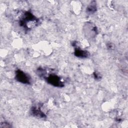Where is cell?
Here are the masks:
<instances>
[{"label": "cell", "instance_id": "6da1fadb", "mask_svg": "<svg viewBox=\"0 0 128 128\" xmlns=\"http://www.w3.org/2000/svg\"><path fill=\"white\" fill-rule=\"evenodd\" d=\"M38 20L31 12H26L20 20V24L25 29H30L34 26Z\"/></svg>", "mask_w": 128, "mask_h": 128}, {"label": "cell", "instance_id": "277c9868", "mask_svg": "<svg viewBox=\"0 0 128 128\" xmlns=\"http://www.w3.org/2000/svg\"><path fill=\"white\" fill-rule=\"evenodd\" d=\"M74 54L76 56L80 58H88L90 56V54L88 51L82 50L79 48H76L74 52Z\"/></svg>", "mask_w": 128, "mask_h": 128}, {"label": "cell", "instance_id": "5b68a950", "mask_svg": "<svg viewBox=\"0 0 128 128\" xmlns=\"http://www.w3.org/2000/svg\"><path fill=\"white\" fill-rule=\"evenodd\" d=\"M32 114L36 116H38L40 118H44L45 116L44 112L42 111L40 108H38L36 107H34L32 108Z\"/></svg>", "mask_w": 128, "mask_h": 128}, {"label": "cell", "instance_id": "3957f363", "mask_svg": "<svg viewBox=\"0 0 128 128\" xmlns=\"http://www.w3.org/2000/svg\"><path fill=\"white\" fill-rule=\"evenodd\" d=\"M16 78L18 81L22 83L26 84H30V78L27 74L20 70H18L16 72Z\"/></svg>", "mask_w": 128, "mask_h": 128}, {"label": "cell", "instance_id": "52a82bcc", "mask_svg": "<svg viewBox=\"0 0 128 128\" xmlns=\"http://www.w3.org/2000/svg\"><path fill=\"white\" fill-rule=\"evenodd\" d=\"M100 76L96 72H95L94 73V76L95 77V78H96V79H97V80H98V79H99L100 78Z\"/></svg>", "mask_w": 128, "mask_h": 128}, {"label": "cell", "instance_id": "7a4b0ae2", "mask_svg": "<svg viewBox=\"0 0 128 128\" xmlns=\"http://www.w3.org/2000/svg\"><path fill=\"white\" fill-rule=\"evenodd\" d=\"M46 80L49 84L58 87H62L63 83L60 78L54 74H50L48 76L44 77Z\"/></svg>", "mask_w": 128, "mask_h": 128}, {"label": "cell", "instance_id": "8992f818", "mask_svg": "<svg viewBox=\"0 0 128 128\" xmlns=\"http://www.w3.org/2000/svg\"><path fill=\"white\" fill-rule=\"evenodd\" d=\"M96 10V4L94 2H92L88 6L86 9L87 13L88 14H92L94 13Z\"/></svg>", "mask_w": 128, "mask_h": 128}]
</instances>
